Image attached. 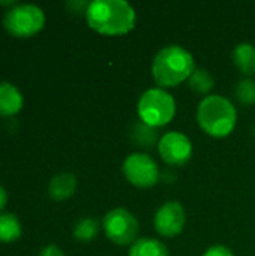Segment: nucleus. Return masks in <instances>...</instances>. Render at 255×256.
I'll return each instance as SVG.
<instances>
[{
    "instance_id": "2",
    "label": "nucleus",
    "mask_w": 255,
    "mask_h": 256,
    "mask_svg": "<svg viewBox=\"0 0 255 256\" xmlns=\"http://www.w3.org/2000/svg\"><path fill=\"white\" fill-rule=\"evenodd\" d=\"M153 76L162 87H174L188 80L195 70L189 51L179 45L162 48L153 60Z\"/></svg>"
},
{
    "instance_id": "17",
    "label": "nucleus",
    "mask_w": 255,
    "mask_h": 256,
    "mask_svg": "<svg viewBox=\"0 0 255 256\" xmlns=\"http://www.w3.org/2000/svg\"><path fill=\"white\" fill-rule=\"evenodd\" d=\"M236 96L239 99V102H242L243 105H252L255 104V81L254 80H242L239 81L237 87H236Z\"/></svg>"
},
{
    "instance_id": "1",
    "label": "nucleus",
    "mask_w": 255,
    "mask_h": 256,
    "mask_svg": "<svg viewBox=\"0 0 255 256\" xmlns=\"http://www.w3.org/2000/svg\"><path fill=\"white\" fill-rule=\"evenodd\" d=\"M86 18L95 32L107 36L125 34L135 26V10L123 0H95L87 4Z\"/></svg>"
},
{
    "instance_id": "18",
    "label": "nucleus",
    "mask_w": 255,
    "mask_h": 256,
    "mask_svg": "<svg viewBox=\"0 0 255 256\" xmlns=\"http://www.w3.org/2000/svg\"><path fill=\"white\" fill-rule=\"evenodd\" d=\"M137 130H138V135L141 136L140 146H152V142L155 141L153 128H150V126H147V124H143V126H138Z\"/></svg>"
},
{
    "instance_id": "13",
    "label": "nucleus",
    "mask_w": 255,
    "mask_h": 256,
    "mask_svg": "<svg viewBox=\"0 0 255 256\" xmlns=\"http://www.w3.org/2000/svg\"><path fill=\"white\" fill-rule=\"evenodd\" d=\"M129 256H168V249L159 240L140 238L132 244Z\"/></svg>"
},
{
    "instance_id": "11",
    "label": "nucleus",
    "mask_w": 255,
    "mask_h": 256,
    "mask_svg": "<svg viewBox=\"0 0 255 256\" xmlns=\"http://www.w3.org/2000/svg\"><path fill=\"white\" fill-rule=\"evenodd\" d=\"M75 188H77L75 176L71 172H60L51 178V182L48 184V192L53 200L63 201L74 195Z\"/></svg>"
},
{
    "instance_id": "4",
    "label": "nucleus",
    "mask_w": 255,
    "mask_h": 256,
    "mask_svg": "<svg viewBox=\"0 0 255 256\" xmlns=\"http://www.w3.org/2000/svg\"><path fill=\"white\" fill-rule=\"evenodd\" d=\"M176 112L173 96L161 88H149L138 102V116L144 124L159 128L170 123Z\"/></svg>"
},
{
    "instance_id": "3",
    "label": "nucleus",
    "mask_w": 255,
    "mask_h": 256,
    "mask_svg": "<svg viewBox=\"0 0 255 256\" xmlns=\"http://www.w3.org/2000/svg\"><path fill=\"white\" fill-rule=\"evenodd\" d=\"M236 108L233 104L218 94L204 98L197 111L200 128L210 136L224 138L230 135L236 126Z\"/></svg>"
},
{
    "instance_id": "15",
    "label": "nucleus",
    "mask_w": 255,
    "mask_h": 256,
    "mask_svg": "<svg viewBox=\"0 0 255 256\" xmlns=\"http://www.w3.org/2000/svg\"><path fill=\"white\" fill-rule=\"evenodd\" d=\"M188 86L200 94H207L213 88V78L207 70L195 69L188 78Z\"/></svg>"
},
{
    "instance_id": "8",
    "label": "nucleus",
    "mask_w": 255,
    "mask_h": 256,
    "mask_svg": "<svg viewBox=\"0 0 255 256\" xmlns=\"http://www.w3.org/2000/svg\"><path fill=\"white\" fill-rule=\"evenodd\" d=\"M158 150L165 164L183 165L192 154V144L186 135L180 132H168L159 140Z\"/></svg>"
},
{
    "instance_id": "22",
    "label": "nucleus",
    "mask_w": 255,
    "mask_h": 256,
    "mask_svg": "<svg viewBox=\"0 0 255 256\" xmlns=\"http://www.w3.org/2000/svg\"><path fill=\"white\" fill-rule=\"evenodd\" d=\"M254 134H255V129H254Z\"/></svg>"
},
{
    "instance_id": "9",
    "label": "nucleus",
    "mask_w": 255,
    "mask_h": 256,
    "mask_svg": "<svg viewBox=\"0 0 255 256\" xmlns=\"http://www.w3.org/2000/svg\"><path fill=\"white\" fill-rule=\"evenodd\" d=\"M185 226V210L176 201L165 202L155 214V230L162 237H174Z\"/></svg>"
},
{
    "instance_id": "14",
    "label": "nucleus",
    "mask_w": 255,
    "mask_h": 256,
    "mask_svg": "<svg viewBox=\"0 0 255 256\" xmlns=\"http://www.w3.org/2000/svg\"><path fill=\"white\" fill-rule=\"evenodd\" d=\"M21 236V224L14 213H0V242L11 243Z\"/></svg>"
},
{
    "instance_id": "20",
    "label": "nucleus",
    "mask_w": 255,
    "mask_h": 256,
    "mask_svg": "<svg viewBox=\"0 0 255 256\" xmlns=\"http://www.w3.org/2000/svg\"><path fill=\"white\" fill-rule=\"evenodd\" d=\"M39 256H65V254H63V250H62L59 246L50 244V246H47V248H44V249L41 250Z\"/></svg>"
},
{
    "instance_id": "21",
    "label": "nucleus",
    "mask_w": 255,
    "mask_h": 256,
    "mask_svg": "<svg viewBox=\"0 0 255 256\" xmlns=\"http://www.w3.org/2000/svg\"><path fill=\"white\" fill-rule=\"evenodd\" d=\"M6 201H8V194H6L5 188H2V186H0V210L5 207Z\"/></svg>"
},
{
    "instance_id": "10",
    "label": "nucleus",
    "mask_w": 255,
    "mask_h": 256,
    "mask_svg": "<svg viewBox=\"0 0 255 256\" xmlns=\"http://www.w3.org/2000/svg\"><path fill=\"white\" fill-rule=\"evenodd\" d=\"M23 108V94L12 82L0 81V116H14Z\"/></svg>"
},
{
    "instance_id": "6",
    "label": "nucleus",
    "mask_w": 255,
    "mask_h": 256,
    "mask_svg": "<svg viewBox=\"0 0 255 256\" xmlns=\"http://www.w3.org/2000/svg\"><path fill=\"white\" fill-rule=\"evenodd\" d=\"M105 236L116 244H131L138 232V222L132 213L125 208H114L104 219Z\"/></svg>"
},
{
    "instance_id": "7",
    "label": "nucleus",
    "mask_w": 255,
    "mask_h": 256,
    "mask_svg": "<svg viewBox=\"0 0 255 256\" xmlns=\"http://www.w3.org/2000/svg\"><path fill=\"white\" fill-rule=\"evenodd\" d=\"M123 174L137 188H152L159 178L156 162L144 153L129 154L123 162Z\"/></svg>"
},
{
    "instance_id": "19",
    "label": "nucleus",
    "mask_w": 255,
    "mask_h": 256,
    "mask_svg": "<svg viewBox=\"0 0 255 256\" xmlns=\"http://www.w3.org/2000/svg\"><path fill=\"white\" fill-rule=\"evenodd\" d=\"M203 256H233V254L225 246H213V248L207 249V252Z\"/></svg>"
},
{
    "instance_id": "12",
    "label": "nucleus",
    "mask_w": 255,
    "mask_h": 256,
    "mask_svg": "<svg viewBox=\"0 0 255 256\" xmlns=\"http://www.w3.org/2000/svg\"><path fill=\"white\" fill-rule=\"evenodd\" d=\"M233 62L242 74L255 75V48L251 44H239L233 51Z\"/></svg>"
},
{
    "instance_id": "16",
    "label": "nucleus",
    "mask_w": 255,
    "mask_h": 256,
    "mask_svg": "<svg viewBox=\"0 0 255 256\" xmlns=\"http://www.w3.org/2000/svg\"><path fill=\"white\" fill-rule=\"evenodd\" d=\"M99 231V224L92 218H84L77 222L74 228V237L78 242H92Z\"/></svg>"
},
{
    "instance_id": "5",
    "label": "nucleus",
    "mask_w": 255,
    "mask_h": 256,
    "mask_svg": "<svg viewBox=\"0 0 255 256\" xmlns=\"http://www.w3.org/2000/svg\"><path fill=\"white\" fill-rule=\"evenodd\" d=\"M45 24L44 10L33 3L14 4L3 18L5 28L14 36L27 38L38 33Z\"/></svg>"
}]
</instances>
